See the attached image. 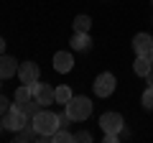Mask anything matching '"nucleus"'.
I'll list each match as a JSON object with an SVG mask.
<instances>
[{"label":"nucleus","mask_w":153,"mask_h":143,"mask_svg":"<svg viewBox=\"0 0 153 143\" xmlns=\"http://www.w3.org/2000/svg\"><path fill=\"white\" fill-rule=\"evenodd\" d=\"M28 123H31V118L28 115H23L21 110H18L16 105H10V110L5 112V115H3V128H5V130H21V128H26Z\"/></svg>","instance_id":"7ed1b4c3"},{"label":"nucleus","mask_w":153,"mask_h":143,"mask_svg":"<svg viewBox=\"0 0 153 143\" xmlns=\"http://www.w3.org/2000/svg\"><path fill=\"white\" fill-rule=\"evenodd\" d=\"M148 59H151V64H153V49H151V54H148Z\"/></svg>","instance_id":"393cba45"},{"label":"nucleus","mask_w":153,"mask_h":143,"mask_svg":"<svg viewBox=\"0 0 153 143\" xmlns=\"http://www.w3.org/2000/svg\"><path fill=\"white\" fill-rule=\"evenodd\" d=\"M54 69L59 72V74H69V72L74 69V56H71L69 51H56L54 54Z\"/></svg>","instance_id":"6e6552de"},{"label":"nucleus","mask_w":153,"mask_h":143,"mask_svg":"<svg viewBox=\"0 0 153 143\" xmlns=\"http://www.w3.org/2000/svg\"><path fill=\"white\" fill-rule=\"evenodd\" d=\"M151 69H153V64H151L148 56H135V61H133V72H135L138 77H146Z\"/></svg>","instance_id":"ddd939ff"},{"label":"nucleus","mask_w":153,"mask_h":143,"mask_svg":"<svg viewBox=\"0 0 153 143\" xmlns=\"http://www.w3.org/2000/svg\"><path fill=\"white\" fill-rule=\"evenodd\" d=\"M0 84H3V79H0Z\"/></svg>","instance_id":"a878e982"},{"label":"nucleus","mask_w":153,"mask_h":143,"mask_svg":"<svg viewBox=\"0 0 153 143\" xmlns=\"http://www.w3.org/2000/svg\"><path fill=\"white\" fill-rule=\"evenodd\" d=\"M94 95L97 97H110V95L117 89V79H115V74L112 72H102L97 79H94Z\"/></svg>","instance_id":"20e7f679"},{"label":"nucleus","mask_w":153,"mask_h":143,"mask_svg":"<svg viewBox=\"0 0 153 143\" xmlns=\"http://www.w3.org/2000/svg\"><path fill=\"white\" fill-rule=\"evenodd\" d=\"M0 125H3V123H0Z\"/></svg>","instance_id":"cd10ccee"},{"label":"nucleus","mask_w":153,"mask_h":143,"mask_svg":"<svg viewBox=\"0 0 153 143\" xmlns=\"http://www.w3.org/2000/svg\"><path fill=\"white\" fill-rule=\"evenodd\" d=\"M33 100H38L41 105H51L56 102V87L51 84H44V82H33Z\"/></svg>","instance_id":"423d86ee"},{"label":"nucleus","mask_w":153,"mask_h":143,"mask_svg":"<svg viewBox=\"0 0 153 143\" xmlns=\"http://www.w3.org/2000/svg\"><path fill=\"white\" fill-rule=\"evenodd\" d=\"M8 110H10V102H8L5 95H0V115H5Z\"/></svg>","instance_id":"412c9836"},{"label":"nucleus","mask_w":153,"mask_h":143,"mask_svg":"<svg viewBox=\"0 0 153 143\" xmlns=\"http://www.w3.org/2000/svg\"><path fill=\"white\" fill-rule=\"evenodd\" d=\"M28 100H33V87L31 84H21L16 89V102H28Z\"/></svg>","instance_id":"dca6fc26"},{"label":"nucleus","mask_w":153,"mask_h":143,"mask_svg":"<svg viewBox=\"0 0 153 143\" xmlns=\"http://www.w3.org/2000/svg\"><path fill=\"white\" fill-rule=\"evenodd\" d=\"M13 74H18V61L8 54H0V79H10Z\"/></svg>","instance_id":"9d476101"},{"label":"nucleus","mask_w":153,"mask_h":143,"mask_svg":"<svg viewBox=\"0 0 153 143\" xmlns=\"http://www.w3.org/2000/svg\"><path fill=\"white\" fill-rule=\"evenodd\" d=\"M153 49V39L148 33H135V39H133V51L135 56H148Z\"/></svg>","instance_id":"1a4fd4ad"},{"label":"nucleus","mask_w":153,"mask_h":143,"mask_svg":"<svg viewBox=\"0 0 153 143\" xmlns=\"http://www.w3.org/2000/svg\"><path fill=\"white\" fill-rule=\"evenodd\" d=\"M74 141H82V143H89V141H92V133H89V130H82V133H76V136H74Z\"/></svg>","instance_id":"aec40b11"},{"label":"nucleus","mask_w":153,"mask_h":143,"mask_svg":"<svg viewBox=\"0 0 153 143\" xmlns=\"http://www.w3.org/2000/svg\"><path fill=\"white\" fill-rule=\"evenodd\" d=\"M140 102H143V107H146V110H153V87H148L146 92H143Z\"/></svg>","instance_id":"a211bd4d"},{"label":"nucleus","mask_w":153,"mask_h":143,"mask_svg":"<svg viewBox=\"0 0 153 143\" xmlns=\"http://www.w3.org/2000/svg\"><path fill=\"white\" fill-rule=\"evenodd\" d=\"M71 123H74V120H71V115H69V112H61V115H59V128H69L71 125Z\"/></svg>","instance_id":"6ab92c4d"},{"label":"nucleus","mask_w":153,"mask_h":143,"mask_svg":"<svg viewBox=\"0 0 153 143\" xmlns=\"http://www.w3.org/2000/svg\"><path fill=\"white\" fill-rule=\"evenodd\" d=\"M16 107L23 112V115H28V118H33L36 112H41V110H44V105L38 102V100H28V102H16Z\"/></svg>","instance_id":"f8f14e48"},{"label":"nucleus","mask_w":153,"mask_h":143,"mask_svg":"<svg viewBox=\"0 0 153 143\" xmlns=\"http://www.w3.org/2000/svg\"><path fill=\"white\" fill-rule=\"evenodd\" d=\"M0 54H5V39L0 36Z\"/></svg>","instance_id":"b1692460"},{"label":"nucleus","mask_w":153,"mask_h":143,"mask_svg":"<svg viewBox=\"0 0 153 143\" xmlns=\"http://www.w3.org/2000/svg\"><path fill=\"white\" fill-rule=\"evenodd\" d=\"M151 5H153V0H151Z\"/></svg>","instance_id":"bb28decb"},{"label":"nucleus","mask_w":153,"mask_h":143,"mask_svg":"<svg viewBox=\"0 0 153 143\" xmlns=\"http://www.w3.org/2000/svg\"><path fill=\"white\" fill-rule=\"evenodd\" d=\"M31 125L36 128V133L41 136V141H49L51 138V133H56L59 130V115H56L54 110H41V112H36V115L31 118Z\"/></svg>","instance_id":"f257e3e1"},{"label":"nucleus","mask_w":153,"mask_h":143,"mask_svg":"<svg viewBox=\"0 0 153 143\" xmlns=\"http://www.w3.org/2000/svg\"><path fill=\"white\" fill-rule=\"evenodd\" d=\"M71 97H74V92H71L69 84H59V87H56V102L59 105H66Z\"/></svg>","instance_id":"4468645a"},{"label":"nucleus","mask_w":153,"mask_h":143,"mask_svg":"<svg viewBox=\"0 0 153 143\" xmlns=\"http://www.w3.org/2000/svg\"><path fill=\"white\" fill-rule=\"evenodd\" d=\"M146 82H148V87H153V69L146 74Z\"/></svg>","instance_id":"5701e85b"},{"label":"nucleus","mask_w":153,"mask_h":143,"mask_svg":"<svg viewBox=\"0 0 153 143\" xmlns=\"http://www.w3.org/2000/svg\"><path fill=\"white\" fill-rule=\"evenodd\" d=\"M49 141H51V143H74V136H71L66 128H59L56 133H51Z\"/></svg>","instance_id":"2eb2a0df"},{"label":"nucleus","mask_w":153,"mask_h":143,"mask_svg":"<svg viewBox=\"0 0 153 143\" xmlns=\"http://www.w3.org/2000/svg\"><path fill=\"white\" fill-rule=\"evenodd\" d=\"M38 77H41V69H38L36 61L18 64V79H21V84H33V82H38Z\"/></svg>","instance_id":"39448f33"},{"label":"nucleus","mask_w":153,"mask_h":143,"mask_svg":"<svg viewBox=\"0 0 153 143\" xmlns=\"http://www.w3.org/2000/svg\"><path fill=\"white\" fill-rule=\"evenodd\" d=\"M120 141V133H105V143H117Z\"/></svg>","instance_id":"4be33fe9"},{"label":"nucleus","mask_w":153,"mask_h":143,"mask_svg":"<svg viewBox=\"0 0 153 143\" xmlns=\"http://www.w3.org/2000/svg\"><path fill=\"white\" fill-rule=\"evenodd\" d=\"M100 125H102L105 133H123L125 120H123L120 112H105V115L100 118Z\"/></svg>","instance_id":"0eeeda50"},{"label":"nucleus","mask_w":153,"mask_h":143,"mask_svg":"<svg viewBox=\"0 0 153 143\" xmlns=\"http://www.w3.org/2000/svg\"><path fill=\"white\" fill-rule=\"evenodd\" d=\"M71 49L74 51H89L92 49V39H89V33H84V31H74V36H71Z\"/></svg>","instance_id":"9b49d317"},{"label":"nucleus","mask_w":153,"mask_h":143,"mask_svg":"<svg viewBox=\"0 0 153 143\" xmlns=\"http://www.w3.org/2000/svg\"><path fill=\"white\" fill-rule=\"evenodd\" d=\"M66 112L71 115V120H87L92 115V100L87 95H74L66 102Z\"/></svg>","instance_id":"f03ea898"},{"label":"nucleus","mask_w":153,"mask_h":143,"mask_svg":"<svg viewBox=\"0 0 153 143\" xmlns=\"http://www.w3.org/2000/svg\"><path fill=\"white\" fill-rule=\"evenodd\" d=\"M89 28H92V18H89V16H76L74 18V31L89 33Z\"/></svg>","instance_id":"f3484780"}]
</instances>
